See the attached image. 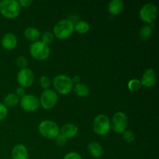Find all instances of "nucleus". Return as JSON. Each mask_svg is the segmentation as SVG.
<instances>
[{"label":"nucleus","mask_w":159,"mask_h":159,"mask_svg":"<svg viewBox=\"0 0 159 159\" xmlns=\"http://www.w3.org/2000/svg\"><path fill=\"white\" fill-rule=\"evenodd\" d=\"M75 23L72 20L64 19L57 22L54 26V35L61 40L67 39L74 32Z\"/></svg>","instance_id":"obj_1"},{"label":"nucleus","mask_w":159,"mask_h":159,"mask_svg":"<svg viewBox=\"0 0 159 159\" xmlns=\"http://www.w3.org/2000/svg\"><path fill=\"white\" fill-rule=\"evenodd\" d=\"M21 6L16 0L0 1V12L8 19H13L20 14Z\"/></svg>","instance_id":"obj_2"},{"label":"nucleus","mask_w":159,"mask_h":159,"mask_svg":"<svg viewBox=\"0 0 159 159\" xmlns=\"http://www.w3.org/2000/svg\"><path fill=\"white\" fill-rule=\"evenodd\" d=\"M54 89L61 95H67L72 90L74 87L71 79L66 75H57L53 81Z\"/></svg>","instance_id":"obj_3"},{"label":"nucleus","mask_w":159,"mask_h":159,"mask_svg":"<svg viewBox=\"0 0 159 159\" xmlns=\"http://www.w3.org/2000/svg\"><path fill=\"white\" fill-rule=\"evenodd\" d=\"M38 129L40 134L48 139H54L60 134V129L57 124L51 120L41 121L39 124Z\"/></svg>","instance_id":"obj_4"},{"label":"nucleus","mask_w":159,"mask_h":159,"mask_svg":"<svg viewBox=\"0 0 159 159\" xmlns=\"http://www.w3.org/2000/svg\"><path fill=\"white\" fill-rule=\"evenodd\" d=\"M30 53L37 60H45L50 55V48L41 40L33 42L30 46Z\"/></svg>","instance_id":"obj_5"},{"label":"nucleus","mask_w":159,"mask_h":159,"mask_svg":"<svg viewBox=\"0 0 159 159\" xmlns=\"http://www.w3.org/2000/svg\"><path fill=\"white\" fill-rule=\"evenodd\" d=\"M93 130L99 135H106L109 133L111 126L108 116L105 114H99L95 117L93 124Z\"/></svg>","instance_id":"obj_6"},{"label":"nucleus","mask_w":159,"mask_h":159,"mask_svg":"<svg viewBox=\"0 0 159 159\" xmlns=\"http://www.w3.org/2000/svg\"><path fill=\"white\" fill-rule=\"evenodd\" d=\"M128 124L127 115L123 112H117L113 116L110 126L113 131L117 134H122L126 130Z\"/></svg>","instance_id":"obj_7"},{"label":"nucleus","mask_w":159,"mask_h":159,"mask_svg":"<svg viewBox=\"0 0 159 159\" xmlns=\"http://www.w3.org/2000/svg\"><path fill=\"white\" fill-rule=\"evenodd\" d=\"M158 16V8L153 3L144 4L141 8L139 16L144 22L148 23H154Z\"/></svg>","instance_id":"obj_8"},{"label":"nucleus","mask_w":159,"mask_h":159,"mask_svg":"<svg viewBox=\"0 0 159 159\" xmlns=\"http://www.w3.org/2000/svg\"><path fill=\"white\" fill-rule=\"evenodd\" d=\"M40 103L42 107L46 110L53 108L56 105L58 99V96L55 91L52 89H45L40 95Z\"/></svg>","instance_id":"obj_9"},{"label":"nucleus","mask_w":159,"mask_h":159,"mask_svg":"<svg viewBox=\"0 0 159 159\" xmlns=\"http://www.w3.org/2000/svg\"><path fill=\"white\" fill-rule=\"evenodd\" d=\"M20 102L22 108L28 112L35 111L40 105V99L34 95L31 94H25L20 99Z\"/></svg>","instance_id":"obj_10"},{"label":"nucleus","mask_w":159,"mask_h":159,"mask_svg":"<svg viewBox=\"0 0 159 159\" xmlns=\"http://www.w3.org/2000/svg\"><path fill=\"white\" fill-rule=\"evenodd\" d=\"M34 81V74L30 68L20 69L17 74V82L20 87L27 88L33 84Z\"/></svg>","instance_id":"obj_11"},{"label":"nucleus","mask_w":159,"mask_h":159,"mask_svg":"<svg viewBox=\"0 0 159 159\" xmlns=\"http://www.w3.org/2000/svg\"><path fill=\"white\" fill-rule=\"evenodd\" d=\"M141 85L145 87H152L156 83V74L152 68L147 69L143 74L141 80Z\"/></svg>","instance_id":"obj_12"},{"label":"nucleus","mask_w":159,"mask_h":159,"mask_svg":"<svg viewBox=\"0 0 159 159\" xmlns=\"http://www.w3.org/2000/svg\"><path fill=\"white\" fill-rule=\"evenodd\" d=\"M17 45V37L13 33H7L2 39V46L6 50L14 49Z\"/></svg>","instance_id":"obj_13"},{"label":"nucleus","mask_w":159,"mask_h":159,"mask_svg":"<svg viewBox=\"0 0 159 159\" xmlns=\"http://www.w3.org/2000/svg\"><path fill=\"white\" fill-rule=\"evenodd\" d=\"M78 132H79V128L77 126L71 123H68L62 126L60 130V134L65 137L66 139H68V138H74Z\"/></svg>","instance_id":"obj_14"},{"label":"nucleus","mask_w":159,"mask_h":159,"mask_svg":"<svg viewBox=\"0 0 159 159\" xmlns=\"http://www.w3.org/2000/svg\"><path fill=\"white\" fill-rule=\"evenodd\" d=\"M12 159H28L29 153L27 148L22 144H16L12 150Z\"/></svg>","instance_id":"obj_15"},{"label":"nucleus","mask_w":159,"mask_h":159,"mask_svg":"<svg viewBox=\"0 0 159 159\" xmlns=\"http://www.w3.org/2000/svg\"><path fill=\"white\" fill-rule=\"evenodd\" d=\"M88 152L94 158H99L103 155V148L99 143L93 141L89 144Z\"/></svg>","instance_id":"obj_16"},{"label":"nucleus","mask_w":159,"mask_h":159,"mask_svg":"<svg viewBox=\"0 0 159 159\" xmlns=\"http://www.w3.org/2000/svg\"><path fill=\"white\" fill-rule=\"evenodd\" d=\"M124 3L122 0H112L108 4V10L113 15H118L124 10Z\"/></svg>","instance_id":"obj_17"},{"label":"nucleus","mask_w":159,"mask_h":159,"mask_svg":"<svg viewBox=\"0 0 159 159\" xmlns=\"http://www.w3.org/2000/svg\"><path fill=\"white\" fill-rule=\"evenodd\" d=\"M24 37H26V40H30V41L35 42L38 40L40 37V32L37 28L30 26L25 29L24 30Z\"/></svg>","instance_id":"obj_18"},{"label":"nucleus","mask_w":159,"mask_h":159,"mask_svg":"<svg viewBox=\"0 0 159 159\" xmlns=\"http://www.w3.org/2000/svg\"><path fill=\"white\" fill-rule=\"evenodd\" d=\"M73 88H74L75 93L78 96H80V97H86L89 94V89L84 83L75 84V85Z\"/></svg>","instance_id":"obj_19"},{"label":"nucleus","mask_w":159,"mask_h":159,"mask_svg":"<svg viewBox=\"0 0 159 159\" xmlns=\"http://www.w3.org/2000/svg\"><path fill=\"white\" fill-rule=\"evenodd\" d=\"M20 102V97L15 93H9L4 98V105L6 107H13Z\"/></svg>","instance_id":"obj_20"},{"label":"nucleus","mask_w":159,"mask_h":159,"mask_svg":"<svg viewBox=\"0 0 159 159\" xmlns=\"http://www.w3.org/2000/svg\"><path fill=\"white\" fill-rule=\"evenodd\" d=\"M152 28L149 25H144L139 30V37L141 40H147L152 37Z\"/></svg>","instance_id":"obj_21"},{"label":"nucleus","mask_w":159,"mask_h":159,"mask_svg":"<svg viewBox=\"0 0 159 159\" xmlns=\"http://www.w3.org/2000/svg\"><path fill=\"white\" fill-rule=\"evenodd\" d=\"M90 29V25L86 21H79L75 24L74 30L79 34H85L88 32Z\"/></svg>","instance_id":"obj_22"},{"label":"nucleus","mask_w":159,"mask_h":159,"mask_svg":"<svg viewBox=\"0 0 159 159\" xmlns=\"http://www.w3.org/2000/svg\"><path fill=\"white\" fill-rule=\"evenodd\" d=\"M142 85L140 81V79H132L129 81L128 84H127V87L132 92H136L139 90L141 88Z\"/></svg>","instance_id":"obj_23"},{"label":"nucleus","mask_w":159,"mask_h":159,"mask_svg":"<svg viewBox=\"0 0 159 159\" xmlns=\"http://www.w3.org/2000/svg\"><path fill=\"white\" fill-rule=\"evenodd\" d=\"M54 35L53 33L50 32V31H45L41 36V41L45 44L48 45L54 41Z\"/></svg>","instance_id":"obj_24"},{"label":"nucleus","mask_w":159,"mask_h":159,"mask_svg":"<svg viewBox=\"0 0 159 159\" xmlns=\"http://www.w3.org/2000/svg\"><path fill=\"white\" fill-rule=\"evenodd\" d=\"M123 139L125 142L127 143H131L134 141L135 139V135L134 134L133 131L131 130H126L123 133Z\"/></svg>","instance_id":"obj_25"},{"label":"nucleus","mask_w":159,"mask_h":159,"mask_svg":"<svg viewBox=\"0 0 159 159\" xmlns=\"http://www.w3.org/2000/svg\"><path fill=\"white\" fill-rule=\"evenodd\" d=\"M40 86L44 89H48L51 85V81L50 79L46 75H43L40 78V81H39Z\"/></svg>","instance_id":"obj_26"},{"label":"nucleus","mask_w":159,"mask_h":159,"mask_svg":"<svg viewBox=\"0 0 159 159\" xmlns=\"http://www.w3.org/2000/svg\"><path fill=\"white\" fill-rule=\"evenodd\" d=\"M27 59L24 57V56H20L17 57L16 59V65L20 69H23V68H26L27 66Z\"/></svg>","instance_id":"obj_27"},{"label":"nucleus","mask_w":159,"mask_h":159,"mask_svg":"<svg viewBox=\"0 0 159 159\" xmlns=\"http://www.w3.org/2000/svg\"><path fill=\"white\" fill-rule=\"evenodd\" d=\"M8 114V109L3 103L0 102V120H2Z\"/></svg>","instance_id":"obj_28"},{"label":"nucleus","mask_w":159,"mask_h":159,"mask_svg":"<svg viewBox=\"0 0 159 159\" xmlns=\"http://www.w3.org/2000/svg\"><path fill=\"white\" fill-rule=\"evenodd\" d=\"M63 159H82V156L75 152H71L67 153Z\"/></svg>","instance_id":"obj_29"},{"label":"nucleus","mask_w":159,"mask_h":159,"mask_svg":"<svg viewBox=\"0 0 159 159\" xmlns=\"http://www.w3.org/2000/svg\"><path fill=\"white\" fill-rule=\"evenodd\" d=\"M54 139H55L56 144H57V145H59V146L65 145V144H66V143H67V140H68V139H66L65 137L62 136L61 134H59L57 135V136Z\"/></svg>","instance_id":"obj_30"},{"label":"nucleus","mask_w":159,"mask_h":159,"mask_svg":"<svg viewBox=\"0 0 159 159\" xmlns=\"http://www.w3.org/2000/svg\"><path fill=\"white\" fill-rule=\"evenodd\" d=\"M18 2L20 3V6H23V7H28L33 3L32 0H20Z\"/></svg>","instance_id":"obj_31"},{"label":"nucleus","mask_w":159,"mask_h":159,"mask_svg":"<svg viewBox=\"0 0 159 159\" xmlns=\"http://www.w3.org/2000/svg\"><path fill=\"white\" fill-rule=\"evenodd\" d=\"M16 96H18L19 97H23L25 95V89L23 87H18L16 90Z\"/></svg>","instance_id":"obj_32"},{"label":"nucleus","mask_w":159,"mask_h":159,"mask_svg":"<svg viewBox=\"0 0 159 159\" xmlns=\"http://www.w3.org/2000/svg\"><path fill=\"white\" fill-rule=\"evenodd\" d=\"M71 81H72L73 84H74V83H76V84L79 83V81H80V77H79V76H78V75H75L74 77L71 79Z\"/></svg>","instance_id":"obj_33"}]
</instances>
